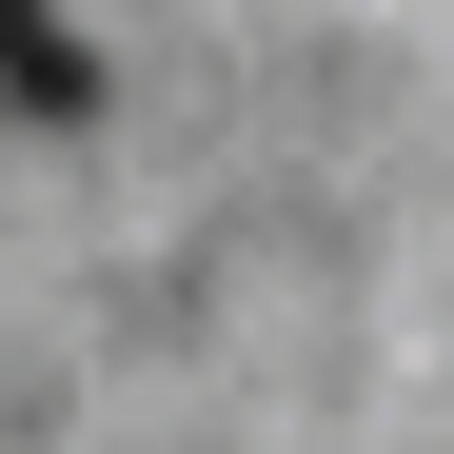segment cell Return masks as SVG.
<instances>
[{"label":"cell","instance_id":"cell-1","mask_svg":"<svg viewBox=\"0 0 454 454\" xmlns=\"http://www.w3.org/2000/svg\"><path fill=\"white\" fill-rule=\"evenodd\" d=\"M0 99H20V119H80V99H99L80 20H0Z\"/></svg>","mask_w":454,"mask_h":454}]
</instances>
